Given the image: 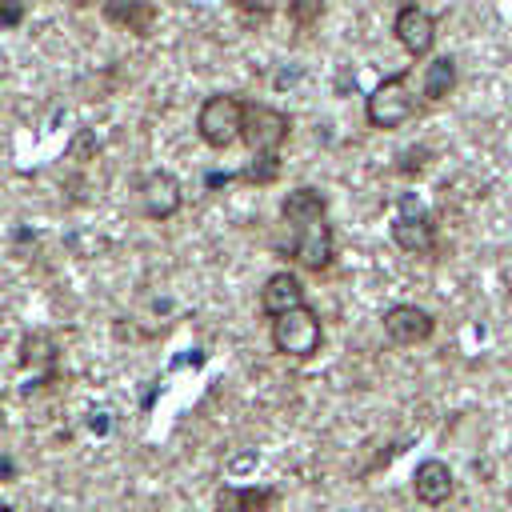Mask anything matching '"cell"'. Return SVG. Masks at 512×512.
I'll return each mask as SVG.
<instances>
[{
    "label": "cell",
    "mask_w": 512,
    "mask_h": 512,
    "mask_svg": "<svg viewBox=\"0 0 512 512\" xmlns=\"http://www.w3.org/2000/svg\"><path fill=\"white\" fill-rule=\"evenodd\" d=\"M244 100L240 96H232V92H216V96H208L204 104H200V112H196V132H200V140L208 144V148H216V152H224V148H232L240 136H244Z\"/></svg>",
    "instance_id": "6da1fadb"
},
{
    "label": "cell",
    "mask_w": 512,
    "mask_h": 512,
    "mask_svg": "<svg viewBox=\"0 0 512 512\" xmlns=\"http://www.w3.org/2000/svg\"><path fill=\"white\" fill-rule=\"evenodd\" d=\"M320 340H324V328H320V316L304 304L280 320H272V348L280 356H292V360H308L320 352Z\"/></svg>",
    "instance_id": "7a4b0ae2"
},
{
    "label": "cell",
    "mask_w": 512,
    "mask_h": 512,
    "mask_svg": "<svg viewBox=\"0 0 512 512\" xmlns=\"http://www.w3.org/2000/svg\"><path fill=\"white\" fill-rule=\"evenodd\" d=\"M364 112H368V124H372V128H380V132L400 128V124H404V120L416 112V100H412V92H408L404 72H400V76L380 80V84L368 92Z\"/></svg>",
    "instance_id": "3957f363"
},
{
    "label": "cell",
    "mask_w": 512,
    "mask_h": 512,
    "mask_svg": "<svg viewBox=\"0 0 512 512\" xmlns=\"http://www.w3.org/2000/svg\"><path fill=\"white\" fill-rule=\"evenodd\" d=\"M288 132H292L288 112H280L272 104H248L244 108V136L240 140L248 144L252 156H276L280 144L288 140Z\"/></svg>",
    "instance_id": "277c9868"
},
{
    "label": "cell",
    "mask_w": 512,
    "mask_h": 512,
    "mask_svg": "<svg viewBox=\"0 0 512 512\" xmlns=\"http://www.w3.org/2000/svg\"><path fill=\"white\" fill-rule=\"evenodd\" d=\"M136 200H140V212H144L148 220H172V216L180 212V204H184V188H180V180H176L172 172L156 168V172H148V176L140 180Z\"/></svg>",
    "instance_id": "5b68a950"
},
{
    "label": "cell",
    "mask_w": 512,
    "mask_h": 512,
    "mask_svg": "<svg viewBox=\"0 0 512 512\" xmlns=\"http://www.w3.org/2000/svg\"><path fill=\"white\" fill-rule=\"evenodd\" d=\"M336 256V244H332V228L328 220H316V224H304V228H292V260L308 272H324Z\"/></svg>",
    "instance_id": "8992f818"
},
{
    "label": "cell",
    "mask_w": 512,
    "mask_h": 512,
    "mask_svg": "<svg viewBox=\"0 0 512 512\" xmlns=\"http://www.w3.org/2000/svg\"><path fill=\"white\" fill-rule=\"evenodd\" d=\"M432 328H436V320L416 304H392L384 312V336L392 344H424L432 336Z\"/></svg>",
    "instance_id": "52a82bcc"
},
{
    "label": "cell",
    "mask_w": 512,
    "mask_h": 512,
    "mask_svg": "<svg viewBox=\"0 0 512 512\" xmlns=\"http://www.w3.org/2000/svg\"><path fill=\"white\" fill-rule=\"evenodd\" d=\"M392 32H396V40L404 44L408 56H428L432 44H436V20L424 8H416V4H408V8L396 12Z\"/></svg>",
    "instance_id": "ba28073f"
},
{
    "label": "cell",
    "mask_w": 512,
    "mask_h": 512,
    "mask_svg": "<svg viewBox=\"0 0 512 512\" xmlns=\"http://www.w3.org/2000/svg\"><path fill=\"white\" fill-rule=\"evenodd\" d=\"M296 308H304V284H300V276L296 272H272L264 280V288H260V312L272 316V320H280V316H288Z\"/></svg>",
    "instance_id": "9c48e42d"
},
{
    "label": "cell",
    "mask_w": 512,
    "mask_h": 512,
    "mask_svg": "<svg viewBox=\"0 0 512 512\" xmlns=\"http://www.w3.org/2000/svg\"><path fill=\"white\" fill-rule=\"evenodd\" d=\"M392 240H396L404 252L424 256V252H432V244H436V224H432V216H424L420 208L408 204V208L392 220Z\"/></svg>",
    "instance_id": "30bf717a"
},
{
    "label": "cell",
    "mask_w": 512,
    "mask_h": 512,
    "mask_svg": "<svg viewBox=\"0 0 512 512\" xmlns=\"http://www.w3.org/2000/svg\"><path fill=\"white\" fill-rule=\"evenodd\" d=\"M452 488H456V480H452V468H448L444 460H424V464L412 472V492H416V500L428 504V508L452 500Z\"/></svg>",
    "instance_id": "8fae6325"
},
{
    "label": "cell",
    "mask_w": 512,
    "mask_h": 512,
    "mask_svg": "<svg viewBox=\"0 0 512 512\" xmlns=\"http://www.w3.org/2000/svg\"><path fill=\"white\" fill-rule=\"evenodd\" d=\"M324 212H328V196H324L320 188H292V192L280 200V216H284V224H292V228L316 224V220H324Z\"/></svg>",
    "instance_id": "7c38bea8"
},
{
    "label": "cell",
    "mask_w": 512,
    "mask_h": 512,
    "mask_svg": "<svg viewBox=\"0 0 512 512\" xmlns=\"http://www.w3.org/2000/svg\"><path fill=\"white\" fill-rule=\"evenodd\" d=\"M276 500V492L268 488H236V484H224L216 492V512H264L268 504Z\"/></svg>",
    "instance_id": "4fadbf2b"
},
{
    "label": "cell",
    "mask_w": 512,
    "mask_h": 512,
    "mask_svg": "<svg viewBox=\"0 0 512 512\" xmlns=\"http://www.w3.org/2000/svg\"><path fill=\"white\" fill-rule=\"evenodd\" d=\"M56 356H60V344H56V336H52V332H28V336L20 340V364H24V368H32V372L52 368V364H56Z\"/></svg>",
    "instance_id": "5bb4252c"
},
{
    "label": "cell",
    "mask_w": 512,
    "mask_h": 512,
    "mask_svg": "<svg viewBox=\"0 0 512 512\" xmlns=\"http://www.w3.org/2000/svg\"><path fill=\"white\" fill-rule=\"evenodd\" d=\"M104 16L108 20H116V24H124L128 32H136V36H148L152 32V20H156V8L152 4H108L104 8Z\"/></svg>",
    "instance_id": "9a60e30c"
},
{
    "label": "cell",
    "mask_w": 512,
    "mask_h": 512,
    "mask_svg": "<svg viewBox=\"0 0 512 512\" xmlns=\"http://www.w3.org/2000/svg\"><path fill=\"white\" fill-rule=\"evenodd\" d=\"M456 88V60L452 56H436L424 72V96L428 100H444Z\"/></svg>",
    "instance_id": "2e32d148"
},
{
    "label": "cell",
    "mask_w": 512,
    "mask_h": 512,
    "mask_svg": "<svg viewBox=\"0 0 512 512\" xmlns=\"http://www.w3.org/2000/svg\"><path fill=\"white\" fill-rule=\"evenodd\" d=\"M280 176V156H252V164L240 172V180L248 184H272Z\"/></svg>",
    "instance_id": "e0dca14e"
},
{
    "label": "cell",
    "mask_w": 512,
    "mask_h": 512,
    "mask_svg": "<svg viewBox=\"0 0 512 512\" xmlns=\"http://www.w3.org/2000/svg\"><path fill=\"white\" fill-rule=\"evenodd\" d=\"M24 20V8L20 4H0V28H12Z\"/></svg>",
    "instance_id": "ac0fdd59"
},
{
    "label": "cell",
    "mask_w": 512,
    "mask_h": 512,
    "mask_svg": "<svg viewBox=\"0 0 512 512\" xmlns=\"http://www.w3.org/2000/svg\"><path fill=\"white\" fill-rule=\"evenodd\" d=\"M288 16H292V20H312V16H320V4H308V8L296 4V8H288Z\"/></svg>",
    "instance_id": "d6986e66"
},
{
    "label": "cell",
    "mask_w": 512,
    "mask_h": 512,
    "mask_svg": "<svg viewBox=\"0 0 512 512\" xmlns=\"http://www.w3.org/2000/svg\"><path fill=\"white\" fill-rule=\"evenodd\" d=\"M0 512H16V508H12V504H0Z\"/></svg>",
    "instance_id": "ffe728a7"
},
{
    "label": "cell",
    "mask_w": 512,
    "mask_h": 512,
    "mask_svg": "<svg viewBox=\"0 0 512 512\" xmlns=\"http://www.w3.org/2000/svg\"><path fill=\"white\" fill-rule=\"evenodd\" d=\"M0 428H4V404H0Z\"/></svg>",
    "instance_id": "44dd1931"
}]
</instances>
